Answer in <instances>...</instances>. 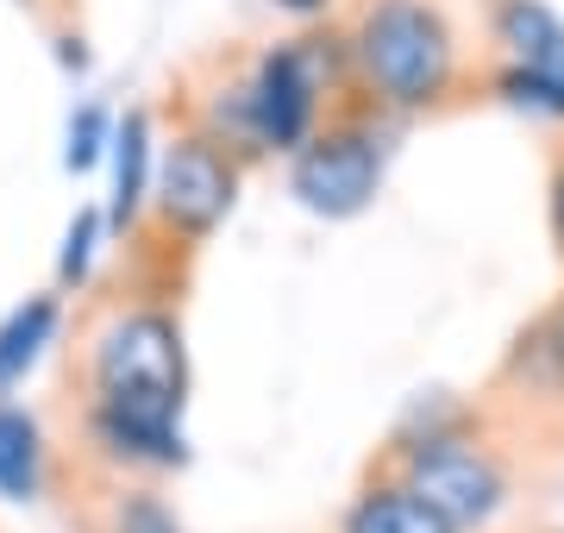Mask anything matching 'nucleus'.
<instances>
[{
  "mask_svg": "<svg viewBox=\"0 0 564 533\" xmlns=\"http://www.w3.org/2000/svg\"><path fill=\"white\" fill-rule=\"evenodd\" d=\"M351 63L383 107H426L452 88V25L433 0H370L351 25Z\"/></svg>",
  "mask_w": 564,
  "mask_h": 533,
  "instance_id": "obj_1",
  "label": "nucleus"
},
{
  "mask_svg": "<svg viewBox=\"0 0 564 533\" xmlns=\"http://www.w3.org/2000/svg\"><path fill=\"white\" fill-rule=\"evenodd\" d=\"M402 490H414L426 509L440 514L452 533L484 527L489 514L502 509L508 477L484 446H470L458 433H426L414 446H402Z\"/></svg>",
  "mask_w": 564,
  "mask_h": 533,
  "instance_id": "obj_2",
  "label": "nucleus"
},
{
  "mask_svg": "<svg viewBox=\"0 0 564 533\" xmlns=\"http://www.w3.org/2000/svg\"><path fill=\"white\" fill-rule=\"evenodd\" d=\"M314 113H321V51H307V39L276 44L258 63V76L232 95V126L258 151H302L314 139Z\"/></svg>",
  "mask_w": 564,
  "mask_h": 533,
  "instance_id": "obj_3",
  "label": "nucleus"
},
{
  "mask_svg": "<svg viewBox=\"0 0 564 533\" xmlns=\"http://www.w3.org/2000/svg\"><path fill=\"white\" fill-rule=\"evenodd\" d=\"M188 390V358L182 327L158 308H132L101 333L95 346V395H144V402H176Z\"/></svg>",
  "mask_w": 564,
  "mask_h": 533,
  "instance_id": "obj_4",
  "label": "nucleus"
},
{
  "mask_svg": "<svg viewBox=\"0 0 564 533\" xmlns=\"http://www.w3.org/2000/svg\"><path fill=\"white\" fill-rule=\"evenodd\" d=\"M377 183H383V144L370 139L364 126H326L295 151V170H289V188L302 195V207L326 214V220H351L377 202Z\"/></svg>",
  "mask_w": 564,
  "mask_h": 533,
  "instance_id": "obj_5",
  "label": "nucleus"
},
{
  "mask_svg": "<svg viewBox=\"0 0 564 533\" xmlns=\"http://www.w3.org/2000/svg\"><path fill=\"white\" fill-rule=\"evenodd\" d=\"M496 39L508 44L502 95L533 113H564V20L540 0H496Z\"/></svg>",
  "mask_w": 564,
  "mask_h": 533,
  "instance_id": "obj_6",
  "label": "nucleus"
},
{
  "mask_svg": "<svg viewBox=\"0 0 564 533\" xmlns=\"http://www.w3.org/2000/svg\"><path fill=\"white\" fill-rule=\"evenodd\" d=\"M232 195H239V170L220 151V139L188 132V139L170 144L163 176H158V214L176 226L182 239H207L232 214Z\"/></svg>",
  "mask_w": 564,
  "mask_h": 533,
  "instance_id": "obj_7",
  "label": "nucleus"
},
{
  "mask_svg": "<svg viewBox=\"0 0 564 533\" xmlns=\"http://www.w3.org/2000/svg\"><path fill=\"white\" fill-rule=\"evenodd\" d=\"M44 490V427L25 409L0 402V496L32 502Z\"/></svg>",
  "mask_w": 564,
  "mask_h": 533,
  "instance_id": "obj_8",
  "label": "nucleus"
},
{
  "mask_svg": "<svg viewBox=\"0 0 564 533\" xmlns=\"http://www.w3.org/2000/svg\"><path fill=\"white\" fill-rule=\"evenodd\" d=\"M339 533H452V527H445L414 490H402V483H377V490H364L358 502L345 509Z\"/></svg>",
  "mask_w": 564,
  "mask_h": 533,
  "instance_id": "obj_9",
  "label": "nucleus"
},
{
  "mask_svg": "<svg viewBox=\"0 0 564 533\" xmlns=\"http://www.w3.org/2000/svg\"><path fill=\"white\" fill-rule=\"evenodd\" d=\"M51 333H57V302L51 295H32V302H20L0 320V395L13 390V383H25V370L44 358Z\"/></svg>",
  "mask_w": 564,
  "mask_h": 533,
  "instance_id": "obj_10",
  "label": "nucleus"
},
{
  "mask_svg": "<svg viewBox=\"0 0 564 533\" xmlns=\"http://www.w3.org/2000/svg\"><path fill=\"white\" fill-rule=\"evenodd\" d=\"M144 195H151V120L126 113L120 139H113V226L139 220Z\"/></svg>",
  "mask_w": 564,
  "mask_h": 533,
  "instance_id": "obj_11",
  "label": "nucleus"
},
{
  "mask_svg": "<svg viewBox=\"0 0 564 533\" xmlns=\"http://www.w3.org/2000/svg\"><path fill=\"white\" fill-rule=\"evenodd\" d=\"M95 239H101V214L82 207L76 220H69V239H63V258H57L63 283H82V276H88V264H95Z\"/></svg>",
  "mask_w": 564,
  "mask_h": 533,
  "instance_id": "obj_12",
  "label": "nucleus"
},
{
  "mask_svg": "<svg viewBox=\"0 0 564 533\" xmlns=\"http://www.w3.org/2000/svg\"><path fill=\"white\" fill-rule=\"evenodd\" d=\"M113 533H182V527L170 521L158 496H126L120 514H113Z\"/></svg>",
  "mask_w": 564,
  "mask_h": 533,
  "instance_id": "obj_13",
  "label": "nucleus"
},
{
  "mask_svg": "<svg viewBox=\"0 0 564 533\" xmlns=\"http://www.w3.org/2000/svg\"><path fill=\"white\" fill-rule=\"evenodd\" d=\"M101 144H107V113L101 107H82L76 126H69V170H88L101 157Z\"/></svg>",
  "mask_w": 564,
  "mask_h": 533,
  "instance_id": "obj_14",
  "label": "nucleus"
},
{
  "mask_svg": "<svg viewBox=\"0 0 564 533\" xmlns=\"http://www.w3.org/2000/svg\"><path fill=\"white\" fill-rule=\"evenodd\" d=\"M540 339H545V351H552V358L564 365V302L552 308V320H545V333H540Z\"/></svg>",
  "mask_w": 564,
  "mask_h": 533,
  "instance_id": "obj_15",
  "label": "nucleus"
},
{
  "mask_svg": "<svg viewBox=\"0 0 564 533\" xmlns=\"http://www.w3.org/2000/svg\"><path fill=\"white\" fill-rule=\"evenodd\" d=\"M552 226H558V246H564V164L552 176Z\"/></svg>",
  "mask_w": 564,
  "mask_h": 533,
  "instance_id": "obj_16",
  "label": "nucleus"
}]
</instances>
